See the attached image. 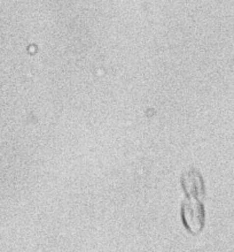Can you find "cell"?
I'll return each mask as SVG.
<instances>
[{
	"instance_id": "cell-1",
	"label": "cell",
	"mask_w": 234,
	"mask_h": 252,
	"mask_svg": "<svg viewBox=\"0 0 234 252\" xmlns=\"http://www.w3.org/2000/svg\"><path fill=\"white\" fill-rule=\"evenodd\" d=\"M182 186L186 198L182 203V220L186 229L193 235L199 234L205 226V207L202 198L205 196V185L202 176L195 168L184 173Z\"/></svg>"
}]
</instances>
